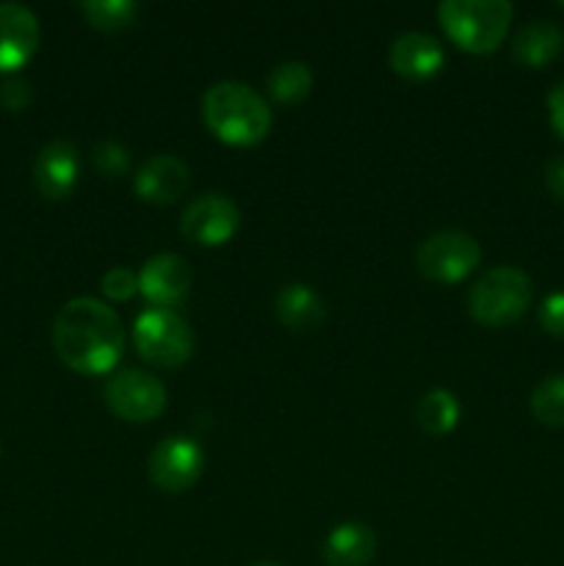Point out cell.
Listing matches in <instances>:
<instances>
[{
  "label": "cell",
  "mask_w": 564,
  "mask_h": 566,
  "mask_svg": "<svg viewBox=\"0 0 564 566\" xmlns=\"http://www.w3.org/2000/svg\"><path fill=\"white\" fill-rule=\"evenodd\" d=\"M265 88L280 105H299L313 92V72L304 61H282L269 72Z\"/></svg>",
  "instance_id": "d6986e66"
},
{
  "label": "cell",
  "mask_w": 564,
  "mask_h": 566,
  "mask_svg": "<svg viewBox=\"0 0 564 566\" xmlns=\"http://www.w3.org/2000/svg\"><path fill=\"white\" fill-rule=\"evenodd\" d=\"M77 171H81V158H77L75 144L55 138L44 144L33 158V186L44 199L61 202L75 188Z\"/></svg>",
  "instance_id": "8fae6325"
},
{
  "label": "cell",
  "mask_w": 564,
  "mask_h": 566,
  "mask_svg": "<svg viewBox=\"0 0 564 566\" xmlns=\"http://www.w3.org/2000/svg\"><path fill=\"white\" fill-rule=\"evenodd\" d=\"M252 566H280V564H271V562H260V564H252Z\"/></svg>",
  "instance_id": "83f0119b"
},
{
  "label": "cell",
  "mask_w": 564,
  "mask_h": 566,
  "mask_svg": "<svg viewBox=\"0 0 564 566\" xmlns=\"http://www.w3.org/2000/svg\"><path fill=\"white\" fill-rule=\"evenodd\" d=\"M39 48V20L28 6L0 3V72H17Z\"/></svg>",
  "instance_id": "4fadbf2b"
},
{
  "label": "cell",
  "mask_w": 564,
  "mask_h": 566,
  "mask_svg": "<svg viewBox=\"0 0 564 566\" xmlns=\"http://www.w3.org/2000/svg\"><path fill=\"white\" fill-rule=\"evenodd\" d=\"M547 116H551L553 133L564 142V81H558L547 94Z\"/></svg>",
  "instance_id": "484cf974"
},
{
  "label": "cell",
  "mask_w": 564,
  "mask_h": 566,
  "mask_svg": "<svg viewBox=\"0 0 564 566\" xmlns=\"http://www.w3.org/2000/svg\"><path fill=\"white\" fill-rule=\"evenodd\" d=\"M387 59H390L393 72L401 75L404 81L424 83L442 72L446 50H442L440 39H435L431 33L407 31L398 39H393Z\"/></svg>",
  "instance_id": "7c38bea8"
},
{
  "label": "cell",
  "mask_w": 564,
  "mask_h": 566,
  "mask_svg": "<svg viewBox=\"0 0 564 566\" xmlns=\"http://www.w3.org/2000/svg\"><path fill=\"white\" fill-rule=\"evenodd\" d=\"M191 282L194 271L182 254L160 252L153 254V258L142 265V274H138V293H142L153 307L177 310L188 298Z\"/></svg>",
  "instance_id": "30bf717a"
},
{
  "label": "cell",
  "mask_w": 564,
  "mask_h": 566,
  "mask_svg": "<svg viewBox=\"0 0 564 566\" xmlns=\"http://www.w3.org/2000/svg\"><path fill=\"white\" fill-rule=\"evenodd\" d=\"M94 169L108 180H119L130 171V149L116 142H100L92 153Z\"/></svg>",
  "instance_id": "7402d4cb"
},
{
  "label": "cell",
  "mask_w": 564,
  "mask_h": 566,
  "mask_svg": "<svg viewBox=\"0 0 564 566\" xmlns=\"http://www.w3.org/2000/svg\"><path fill=\"white\" fill-rule=\"evenodd\" d=\"M564 50V31L551 20H531L514 33L512 59L529 70H542Z\"/></svg>",
  "instance_id": "2e32d148"
},
{
  "label": "cell",
  "mask_w": 564,
  "mask_h": 566,
  "mask_svg": "<svg viewBox=\"0 0 564 566\" xmlns=\"http://www.w3.org/2000/svg\"><path fill=\"white\" fill-rule=\"evenodd\" d=\"M53 348L75 374H111L125 352V324L103 298H70L53 318Z\"/></svg>",
  "instance_id": "6da1fadb"
},
{
  "label": "cell",
  "mask_w": 564,
  "mask_h": 566,
  "mask_svg": "<svg viewBox=\"0 0 564 566\" xmlns=\"http://www.w3.org/2000/svg\"><path fill=\"white\" fill-rule=\"evenodd\" d=\"M531 412L542 426L564 429V374L545 376L531 392Z\"/></svg>",
  "instance_id": "44dd1931"
},
{
  "label": "cell",
  "mask_w": 564,
  "mask_h": 566,
  "mask_svg": "<svg viewBox=\"0 0 564 566\" xmlns=\"http://www.w3.org/2000/svg\"><path fill=\"white\" fill-rule=\"evenodd\" d=\"M562 9H564V3H562Z\"/></svg>",
  "instance_id": "f1b7e54d"
},
{
  "label": "cell",
  "mask_w": 564,
  "mask_h": 566,
  "mask_svg": "<svg viewBox=\"0 0 564 566\" xmlns=\"http://www.w3.org/2000/svg\"><path fill=\"white\" fill-rule=\"evenodd\" d=\"M100 287L114 302H127V298H133L138 293V276L130 269H125V265H114V269L103 274Z\"/></svg>",
  "instance_id": "603a6c76"
},
{
  "label": "cell",
  "mask_w": 564,
  "mask_h": 566,
  "mask_svg": "<svg viewBox=\"0 0 564 566\" xmlns=\"http://www.w3.org/2000/svg\"><path fill=\"white\" fill-rule=\"evenodd\" d=\"M274 315L288 329L307 332L326 318V304L315 287L304 285V282H291L276 291Z\"/></svg>",
  "instance_id": "e0dca14e"
},
{
  "label": "cell",
  "mask_w": 564,
  "mask_h": 566,
  "mask_svg": "<svg viewBox=\"0 0 564 566\" xmlns=\"http://www.w3.org/2000/svg\"><path fill=\"white\" fill-rule=\"evenodd\" d=\"M77 9L86 17L88 25L105 33L125 31L138 17L136 0H83V3H77Z\"/></svg>",
  "instance_id": "ffe728a7"
},
{
  "label": "cell",
  "mask_w": 564,
  "mask_h": 566,
  "mask_svg": "<svg viewBox=\"0 0 564 566\" xmlns=\"http://www.w3.org/2000/svg\"><path fill=\"white\" fill-rule=\"evenodd\" d=\"M376 556V534L365 523H341L326 534L321 558L326 566H365Z\"/></svg>",
  "instance_id": "9a60e30c"
},
{
  "label": "cell",
  "mask_w": 564,
  "mask_h": 566,
  "mask_svg": "<svg viewBox=\"0 0 564 566\" xmlns=\"http://www.w3.org/2000/svg\"><path fill=\"white\" fill-rule=\"evenodd\" d=\"M514 6L509 0H442L437 20L457 48L487 55L501 48L512 25Z\"/></svg>",
  "instance_id": "3957f363"
},
{
  "label": "cell",
  "mask_w": 564,
  "mask_h": 566,
  "mask_svg": "<svg viewBox=\"0 0 564 566\" xmlns=\"http://www.w3.org/2000/svg\"><path fill=\"white\" fill-rule=\"evenodd\" d=\"M481 263V243L470 232L440 230L431 232L415 252V265L420 274L440 285L462 282Z\"/></svg>",
  "instance_id": "8992f818"
},
{
  "label": "cell",
  "mask_w": 564,
  "mask_h": 566,
  "mask_svg": "<svg viewBox=\"0 0 564 566\" xmlns=\"http://www.w3.org/2000/svg\"><path fill=\"white\" fill-rule=\"evenodd\" d=\"M459 418H462V407H459L457 396L446 390V387L429 390L420 398L418 407H415V420H418V426L426 434H448V431L457 429Z\"/></svg>",
  "instance_id": "ac0fdd59"
},
{
  "label": "cell",
  "mask_w": 564,
  "mask_h": 566,
  "mask_svg": "<svg viewBox=\"0 0 564 566\" xmlns=\"http://www.w3.org/2000/svg\"><path fill=\"white\" fill-rule=\"evenodd\" d=\"M545 182H547V191L564 202V155L553 158L551 164L545 166Z\"/></svg>",
  "instance_id": "4316f807"
},
{
  "label": "cell",
  "mask_w": 564,
  "mask_h": 566,
  "mask_svg": "<svg viewBox=\"0 0 564 566\" xmlns=\"http://www.w3.org/2000/svg\"><path fill=\"white\" fill-rule=\"evenodd\" d=\"M103 398L105 407L127 423H149V420L160 418L169 403L164 381L142 368H125L111 376Z\"/></svg>",
  "instance_id": "52a82bcc"
},
{
  "label": "cell",
  "mask_w": 564,
  "mask_h": 566,
  "mask_svg": "<svg viewBox=\"0 0 564 566\" xmlns=\"http://www.w3.org/2000/svg\"><path fill=\"white\" fill-rule=\"evenodd\" d=\"M205 470V453L197 440L182 434L164 437L147 459V475L160 492H186Z\"/></svg>",
  "instance_id": "ba28073f"
},
{
  "label": "cell",
  "mask_w": 564,
  "mask_h": 566,
  "mask_svg": "<svg viewBox=\"0 0 564 566\" xmlns=\"http://www.w3.org/2000/svg\"><path fill=\"white\" fill-rule=\"evenodd\" d=\"M202 119L219 142L252 147L271 130V108L260 92L241 81H219L202 97Z\"/></svg>",
  "instance_id": "7a4b0ae2"
},
{
  "label": "cell",
  "mask_w": 564,
  "mask_h": 566,
  "mask_svg": "<svg viewBox=\"0 0 564 566\" xmlns=\"http://www.w3.org/2000/svg\"><path fill=\"white\" fill-rule=\"evenodd\" d=\"M531 296L534 285L525 271L514 265H498L476 282L468 296V310L479 324L506 326L523 318L525 310L531 307Z\"/></svg>",
  "instance_id": "277c9868"
},
{
  "label": "cell",
  "mask_w": 564,
  "mask_h": 566,
  "mask_svg": "<svg viewBox=\"0 0 564 566\" xmlns=\"http://www.w3.org/2000/svg\"><path fill=\"white\" fill-rule=\"evenodd\" d=\"M241 227V210L227 193H202L180 216V232L197 247H221Z\"/></svg>",
  "instance_id": "9c48e42d"
},
{
  "label": "cell",
  "mask_w": 564,
  "mask_h": 566,
  "mask_svg": "<svg viewBox=\"0 0 564 566\" xmlns=\"http://www.w3.org/2000/svg\"><path fill=\"white\" fill-rule=\"evenodd\" d=\"M0 103L9 111H22L33 103V86L25 77H9L0 86Z\"/></svg>",
  "instance_id": "d4e9b609"
},
{
  "label": "cell",
  "mask_w": 564,
  "mask_h": 566,
  "mask_svg": "<svg viewBox=\"0 0 564 566\" xmlns=\"http://www.w3.org/2000/svg\"><path fill=\"white\" fill-rule=\"evenodd\" d=\"M133 346L155 368H177L194 354V329L177 310L149 307L133 324Z\"/></svg>",
  "instance_id": "5b68a950"
},
{
  "label": "cell",
  "mask_w": 564,
  "mask_h": 566,
  "mask_svg": "<svg viewBox=\"0 0 564 566\" xmlns=\"http://www.w3.org/2000/svg\"><path fill=\"white\" fill-rule=\"evenodd\" d=\"M188 182H191V169L182 158L169 153L153 155L142 164V169L136 171V193L144 202L153 205H171L188 191Z\"/></svg>",
  "instance_id": "5bb4252c"
},
{
  "label": "cell",
  "mask_w": 564,
  "mask_h": 566,
  "mask_svg": "<svg viewBox=\"0 0 564 566\" xmlns=\"http://www.w3.org/2000/svg\"><path fill=\"white\" fill-rule=\"evenodd\" d=\"M540 324L547 335L562 337L564 340V291L551 293V296L540 304Z\"/></svg>",
  "instance_id": "cb8c5ba5"
}]
</instances>
